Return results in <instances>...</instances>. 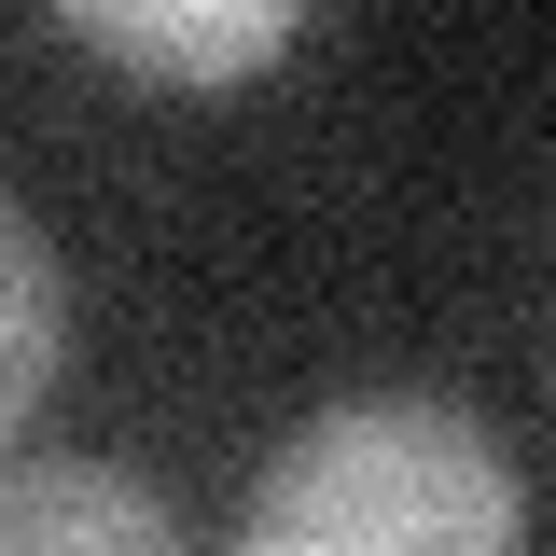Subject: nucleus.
Instances as JSON below:
<instances>
[{
    "label": "nucleus",
    "instance_id": "1",
    "mask_svg": "<svg viewBox=\"0 0 556 556\" xmlns=\"http://www.w3.org/2000/svg\"><path fill=\"white\" fill-rule=\"evenodd\" d=\"M237 556H529V486L459 404L362 390L265 459Z\"/></svg>",
    "mask_w": 556,
    "mask_h": 556
},
{
    "label": "nucleus",
    "instance_id": "2",
    "mask_svg": "<svg viewBox=\"0 0 556 556\" xmlns=\"http://www.w3.org/2000/svg\"><path fill=\"white\" fill-rule=\"evenodd\" d=\"M0 556H181V515L126 459H0Z\"/></svg>",
    "mask_w": 556,
    "mask_h": 556
},
{
    "label": "nucleus",
    "instance_id": "3",
    "mask_svg": "<svg viewBox=\"0 0 556 556\" xmlns=\"http://www.w3.org/2000/svg\"><path fill=\"white\" fill-rule=\"evenodd\" d=\"M292 28H306L292 0H167V14L98 0V14H70V42H98V56H126V70H167V84H237V70H265Z\"/></svg>",
    "mask_w": 556,
    "mask_h": 556
},
{
    "label": "nucleus",
    "instance_id": "4",
    "mask_svg": "<svg viewBox=\"0 0 556 556\" xmlns=\"http://www.w3.org/2000/svg\"><path fill=\"white\" fill-rule=\"evenodd\" d=\"M56 362H70V278H56V251H42V223L0 195V459H14V431L42 417Z\"/></svg>",
    "mask_w": 556,
    "mask_h": 556
}]
</instances>
